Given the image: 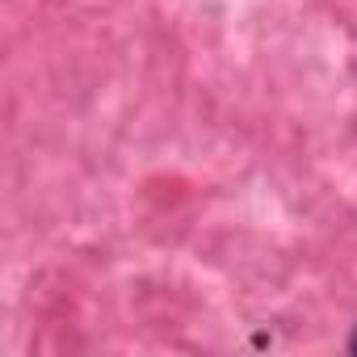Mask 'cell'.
I'll list each match as a JSON object with an SVG mask.
<instances>
[{"mask_svg":"<svg viewBox=\"0 0 357 357\" xmlns=\"http://www.w3.org/2000/svg\"><path fill=\"white\" fill-rule=\"evenodd\" d=\"M349 349H353V353H357V332H353V340H349Z\"/></svg>","mask_w":357,"mask_h":357,"instance_id":"1","label":"cell"}]
</instances>
